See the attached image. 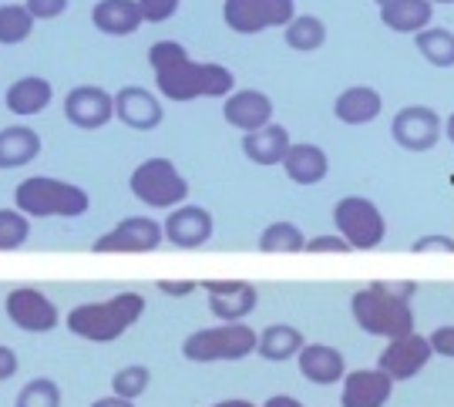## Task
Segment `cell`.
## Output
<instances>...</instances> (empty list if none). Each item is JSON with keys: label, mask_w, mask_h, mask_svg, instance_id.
I'll return each instance as SVG.
<instances>
[{"label": "cell", "mask_w": 454, "mask_h": 407, "mask_svg": "<svg viewBox=\"0 0 454 407\" xmlns=\"http://www.w3.org/2000/svg\"><path fill=\"white\" fill-rule=\"evenodd\" d=\"M148 65L155 74V88L165 101H202L223 98L236 91V74L215 61H195L179 41H155L148 48Z\"/></svg>", "instance_id": "1"}, {"label": "cell", "mask_w": 454, "mask_h": 407, "mask_svg": "<svg viewBox=\"0 0 454 407\" xmlns=\"http://www.w3.org/2000/svg\"><path fill=\"white\" fill-rule=\"evenodd\" d=\"M414 294V286H394V283H373L367 290H357L350 300V313L364 333L371 337H387L401 340L414 333V309L407 303V296Z\"/></svg>", "instance_id": "2"}, {"label": "cell", "mask_w": 454, "mask_h": 407, "mask_svg": "<svg viewBox=\"0 0 454 407\" xmlns=\"http://www.w3.org/2000/svg\"><path fill=\"white\" fill-rule=\"evenodd\" d=\"M142 313H145V296L125 290L108 300H91V303H78L74 309H67L65 326L78 340L114 343L142 320Z\"/></svg>", "instance_id": "3"}, {"label": "cell", "mask_w": 454, "mask_h": 407, "mask_svg": "<svg viewBox=\"0 0 454 407\" xmlns=\"http://www.w3.org/2000/svg\"><path fill=\"white\" fill-rule=\"evenodd\" d=\"M14 209H20L27 219H78L91 209V196L67 179L27 176L17 182Z\"/></svg>", "instance_id": "4"}, {"label": "cell", "mask_w": 454, "mask_h": 407, "mask_svg": "<svg viewBox=\"0 0 454 407\" xmlns=\"http://www.w3.org/2000/svg\"><path fill=\"white\" fill-rule=\"evenodd\" d=\"M260 333L249 324H215L192 330L182 340V357L192 364H223V360H246L256 354Z\"/></svg>", "instance_id": "5"}, {"label": "cell", "mask_w": 454, "mask_h": 407, "mask_svg": "<svg viewBox=\"0 0 454 407\" xmlns=\"http://www.w3.org/2000/svg\"><path fill=\"white\" fill-rule=\"evenodd\" d=\"M129 189L148 209L172 212L185 206V199H189V179L179 172V165L172 159H162V155L135 165L129 176Z\"/></svg>", "instance_id": "6"}, {"label": "cell", "mask_w": 454, "mask_h": 407, "mask_svg": "<svg viewBox=\"0 0 454 407\" xmlns=\"http://www.w3.org/2000/svg\"><path fill=\"white\" fill-rule=\"evenodd\" d=\"M333 226L350 243V249H377L387 236L380 209L364 196H343L333 206Z\"/></svg>", "instance_id": "7"}, {"label": "cell", "mask_w": 454, "mask_h": 407, "mask_svg": "<svg viewBox=\"0 0 454 407\" xmlns=\"http://www.w3.org/2000/svg\"><path fill=\"white\" fill-rule=\"evenodd\" d=\"M296 17L293 0H223V24L232 34H260L270 27H286Z\"/></svg>", "instance_id": "8"}, {"label": "cell", "mask_w": 454, "mask_h": 407, "mask_svg": "<svg viewBox=\"0 0 454 407\" xmlns=\"http://www.w3.org/2000/svg\"><path fill=\"white\" fill-rule=\"evenodd\" d=\"M165 243V229L162 223H155L152 215H129L121 223H114L108 232H101L95 243H91V253L105 256V253H155L159 246Z\"/></svg>", "instance_id": "9"}, {"label": "cell", "mask_w": 454, "mask_h": 407, "mask_svg": "<svg viewBox=\"0 0 454 407\" xmlns=\"http://www.w3.org/2000/svg\"><path fill=\"white\" fill-rule=\"evenodd\" d=\"M4 313L24 333H51L58 326V320H61L58 303L48 294H41L37 286H17V290H11V294L4 296Z\"/></svg>", "instance_id": "10"}, {"label": "cell", "mask_w": 454, "mask_h": 407, "mask_svg": "<svg viewBox=\"0 0 454 407\" xmlns=\"http://www.w3.org/2000/svg\"><path fill=\"white\" fill-rule=\"evenodd\" d=\"M202 290L209 296V313L219 324H246V317L260 303V290L246 279H206Z\"/></svg>", "instance_id": "11"}, {"label": "cell", "mask_w": 454, "mask_h": 407, "mask_svg": "<svg viewBox=\"0 0 454 407\" xmlns=\"http://www.w3.org/2000/svg\"><path fill=\"white\" fill-rule=\"evenodd\" d=\"M390 135L394 142L407 152H427V148L438 145L441 138V118L434 108L427 105H407L401 112L394 114L390 121Z\"/></svg>", "instance_id": "12"}, {"label": "cell", "mask_w": 454, "mask_h": 407, "mask_svg": "<svg viewBox=\"0 0 454 407\" xmlns=\"http://www.w3.org/2000/svg\"><path fill=\"white\" fill-rule=\"evenodd\" d=\"M65 118L82 131H98L114 121V95L98 84H78L65 95Z\"/></svg>", "instance_id": "13"}, {"label": "cell", "mask_w": 454, "mask_h": 407, "mask_svg": "<svg viewBox=\"0 0 454 407\" xmlns=\"http://www.w3.org/2000/svg\"><path fill=\"white\" fill-rule=\"evenodd\" d=\"M114 118L131 131H155L165 121V105L142 84H125L114 91Z\"/></svg>", "instance_id": "14"}, {"label": "cell", "mask_w": 454, "mask_h": 407, "mask_svg": "<svg viewBox=\"0 0 454 407\" xmlns=\"http://www.w3.org/2000/svg\"><path fill=\"white\" fill-rule=\"evenodd\" d=\"M165 243L176 246V249H202L215 232V219L206 206H195L185 202L179 209H172L165 215Z\"/></svg>", "instance_id": "15"}, {"label": "cell", "mask_w": 454, "mask_h": 407, "mask_svg": "<svg viewBox=\"0 0 454 407\" xmlns=\"http://www.w3.org/2000/svg\"><path fill=\"white\" fill-rule=\"evenodd\" d=\"M223 118L229 129L243 131H260L273 121V98L260 91V88H236L226 101H223Z\"/></svg>", "instance_id": "16"}, {"label": "cell", "mask_w": 454, "mask_h": 407, "mask_svg": "<svg viewBox=\"0 0 454 407\" xmlns=\"http://www.w3.org/2000/svg\"><path fill=\"white\" fill-rule=\"evenodd\" d=\"M431 340L427 337H418V333H411V337H401V340H390L384 347V354L377 357V367L390 377V380H407V377L421 374L424 367H427V360H431Z\"/></svg>", "instance_id": "17"}, {"label": "cell", "mask_w": 454, "mask_h": 407, "mask_svg": "<svg viewBox=\"0 0 454 407\" xmlns=\"http://www.w3.org/2000/svg\"><path fill=\"white\" fill-rule=\"evenodd\" d=\"M394 394V380H390L380 367H364V371H350L343 377L340 404L343 407H384Z\"/></svg>", "instance_id": "18"}, {"label": "cell", "mask_w": 454, "mask_h": 407, "mask_svg": "<svg viewBox=\"0 0 454 407\" xmlns=\"http://www.w3.org/2000/svg\"><path fill=\"white\" fill-rule=\"evenodd\" d=\"M296 367H300V374L307 377L309 384H320V387L340 384L343 377H347V360L330 343H307L300 350V357H296Z\"/></svg>", "instance_id": "19"}, {"label": "cell", "mask_w": 454, "mask_h": 407, "mask_svg": "<svg viewBox=\"0 0 454 407\" xmlns=\"http://www.w3.org/2000/svg\"><path fill=\"white\" fill-rule=\"evenodd\" d=\"M145 24L138 0H98L91 7V27L108 37H129Z\"/></svg>", "instance_id": "20"}, {"label": "cell", "mask_w": 454, "mask_h": 407, "mask_svg": "<svg viewBox=\"0 0 454 407\" xmlns=\"http://www.w3.org/2000/svg\"><path fill=\"white\" fill-rule=\"evenodd\" d=\"M51 101H54V84L48 78H41V74H24L4 91V105L17 118H31V114L48 112Z\"/></svg>", "instance_id": "21"}, {"label": "cell", "mask_w": 454, "mask_h": 407, "mask_svg": "<svg viewBox=\"0 0 454 407\" xmlns=\"http://www.w3.org/2000/svg\"><path fill=\"white\" fill-rule=\"evenodd\" d=\"M290 148H293L290 131L283 129V125H276V121H270V125L260 131L243 135V155L253 165H262V168L283 165V159H286Z\"/></svg>", "instance_id": "22"}, {"label": "cell", "mask_w": 454, "mask_h": 407, "mask_svg": "<svg viewBox=\"0 0 454 407\" xmlns=\"http://www.w3.org/2000/svg\"><path fill=\"white\" fill-rule=\"evenodd\" d=\"M283 172L296 185H317V182L326 179L330 159H326L324 148L313 145V142H293V148L286 152V159H283Z\"/></svg>", "instance_id": "23"}, {"label": "cell", "mask_w": 454, "mask_h": 407, "mask_svg": "<svg viewBox=\"0 0 454 407\" xmlns=\"http://www.w3.org/2000/svg\"><path fill=\"white\" fill-rule=\"evenodd\" d=\"M41 135L31 125H7L0 129V172H11V168H24L41 155Z\"/></svg>", "instance_id": "24"}, {"label": "cell", "mask_w": 454, "mask_h": 407, "mask_svg": "<svg viewBox=\"0 0 454 407\" xmlns=\"http://www.w3.org/2000/svg\"><path fill=\"white\" fill-rule=\"evenodd\" d=\"M380 108H384V98L377 95V88H367V84H354L333 101V114L343 125H367L380 114Z\"/></svg>", "instance_id": "25"}, {"label": "cell", "mask_w": 454, "mask_h": 407, "mask_svg": "<svg viewBox=\"0 0 454 407\" xmlns=\"http://www.w3.org/2000/svg\"><path fill=\"white\" fill-rule=\"evenodd\" d=\"M431 17H434V4H427V0H387V4H380V20L397 34L427 31Z\"/></svg>", "instance_id": "26"}, {"label": "cell", "mask_w": 454, "mask_h": 407, "mask_svg": "<svg viewBox=\"0 0 454 407\" xmlns=\"http://www.w3.org/2000/svg\"><path fill=\"white\" fill-rule=\"evenodd\" d=\"M307 347L303 340V330H296L290 324H273L260 330V343H256V354L262 360H273V364H283L290 357H300V350Z\"/></svg>", "instance_id": "27"}, {"label": "cell", "mask_w": 454, "mask_h": 407, "mask_svg": "<svg viewBox=\"0 0 454 407\" xmlns=\"http://www.w3.org/2000/svg\"><path fill=\"white\" fill-rule=\"evenodd\" d=\"M283 41H286V48L300 51V54H313L326 44V24L313 14H296L283 27Z\"/></svg>", "instance_id": "28"}, {"label": "cell", "mask_w": 454, "mask_h": 407, "mask_svg": "<svg viewBox=\"0 0 454 407\" xmlns=\"http://www.w3.org/2000/svg\"><path fill=\"white\" fill-rule=\"evenodd\" d=\"M256 249L260 253H307V236L296 223L279 219V223H270L262 229L260 239H256Z\"/></svg>", "instance_id": "29"}, {"label": "cell", "mask_w": 454, "mask_h": 407, "mask_svg": "<svg viewBox=\"0 0 454 407\" xmlns=\"http://www.w3.org/2000/svg\"><path fill=\"white\" fill-rule=\"evenodd\" d=\"M414 44L427 65L454 67V34L448 27H427V31L414 34Z\"/></svg>", "instance_id": "30"}, {"label": "cell", "mask_w": 454, "mask_h": 407, "mask_svg": "<svg viewBox=\"0 0 454 407\" xmlns=\"http://www.w3.org/2000/svg\"><path fill=\"white\" fill-rule=\"evenodd\" d=\"M34 24L37 20H34L24 4H0V44L4 48L24 44L34 34Z\"/></svg>", "instance_id": "31"}, {"label": "cell", "mask_w": 454, "mask_h": 407, "mask_svg": "<svg viewBox=\"0 0 454 407\" xmlns=\"http://www.w3.org/2000/svg\"><path fill=\"white\" fill-rule=\"evenodd\" d=\"M65 394L54 377H34L14 397V407H61Z\"/></svg>", "instance_id": "32"}, {"label": "cell", "mask_w": 454, "mask_h": 407, "mask_svg": "<svg viewBox=\"0 0 454 407\" xmlns=\"http://www.w3.org/2000/svg\"><path fill=\"white\" fill-rule=\"evenodd\" d=\"M152 384V371L148 364H125L112 374V394L125 397V401H138Z\"/></svg>", "instance_id": "33"}, {"label": "cell", "mask_w": 454, "mask_h": 407, "mask_svg": "<svg viewBox=\"0 0 454 407\" xmlns=\"http://www.w3.org/2000/svg\"><path fill=\"white\" fill-rule=\"evenodd\" d=\"M31 239V219L20 209H0V253H14Z\"/></svg>", "instance_id": "34"}, {"label": "cell", "mask_w": 454, "mask_h": 407, "mask_svg": "<svg viewBox=\"0 0 454 407\" xmlns=\"http://www.w3.org/2000/svg\"><path fill=\"white\" fill-rule=\"evenodd\" d=\"M138 7H142L145 24H165L179 14L182 0H138Z\"/></svg>", "instance_id": "35"}, {"label": "cell", "mask_w": 454, "mask_h": 407, "mask_svg": "<svg viewBox=\"0 0 454 407\" xmlns=\"http://www.w3.org/2000/svg\"><path fill=\"white\" fill-rule=\"evenodd\" d=\"M71 0H24V7L31 11L34 20H58L67 11Z\"/></svg>", "instance_id": "36"}, {"label": "cell", "mask_w": 454, "mask_h": 407, "mask_svg": "<svg viewBox=\"0 0 454 407\" xmlns=\"http://www.w3.org/2000/svg\"><path fill=\"white\" fill-rule=\"evenodd\" d=\"M155 286H159L162 296H176V300H185V296H192L195 290H202V283H195V279H159Z\"/></svg>", "instance_id": "37"}, {"label": "cell", "mask_w": 454, "mask_h": 407, "mask_svg": "<svg viewBox=\"0 0 454 407\" xmlns=\"http://www.w3.org/2000/svg\"><path fill=\"white\" fill-rule=\"evenodd\" d=\"M307 253H350V243L340 232L337 236H313V239H307Z\"/></svg>", "instance_id": "38"}, {"label": "cell", "mask_w": 454, "mask_h": 407, "mask_svg": "<svg viewBox=\"0 0 454 407\" xmlns=\"http://www.w3.org/2000/svg\"><path fill=\"white\" fill-rule=\"evenodd\" d=\"M414 253H454V239L451 236H421L411 246Z\"/></svg>", "instance_id": "39"}, {"label": "cell", "mask_w": 454, "mask_h": 407, "mask_svg": "<svg viewBox=\"0 0 454 407\" xmlns=\"http://www.w3.org/2000/svg\"><path fill=\"white\" fill-rule=\"evenodd\" d=\"M431 350L441 354V357H454V326H438L431 337Z\"/></svg>", "instance_id": "40"}, {"label": "cell", "mask_w": 454, "mask_h": 407, "mask_svg": "<svg viewBox=\"0 0 454 407\" xmlns=\"http://www.w3.org/2000/svg\"><path fill=\"white\" fill-rule=\"evenodd\" d=\"M17 367H20L17 350L14 347H7V343H0V384H4V380H11V377L17 374Z\"/></svg>", "instance_id": "41"}, {"label": "cell", "mask_w": 454, "mask_h": 407, "mask_svg": "<svg viewBox=\"0 0 454 407\" xmlns=\"http://www.w3.org/2000/svg\"><path fill=\"white\" fill-rule=\"evenodd\" d=\"M260 407H307L300 397H293V394H273V397H266Z\"/></svg>", "instance_id": "42"}, {"label": "cell", "mask_w": 454, "mask_h": 407, "mask_svg": "<svg viewBox=\"0 0 454 407\" xmlns=\"http://www.w3.org/2000/svg\"><path fill=\"white\" fill-rule=\"evenodd\" d=\"M91 407H135V401H125V397H114V394H108V397H98V401H91Z\"/></svg>", "instance_id": "43"}, {"label": "cell", "mask_w": 454, "mask_h": 407, "mask_svg": "<svg viewBox=\"0 0 454 407\" xmlns=\"http://www.w3.org/2000/svg\"><path fill=\"white\" fill-rule=\"evenodd\" d=\"M209 407H260V404H253V401H246V397H226V401H215V404Z\"/></svg>", "instance_id": "44"}, {"label": "cell", "mask_w": 454, "mask_h": 407, "mask_svg": "<svg viewBox=\"0 0 454 407\" xmlns=\"http://www.w3.org/2000/svg\"><path fill=\"white\" fill-rule=\"evenodd\" d=\"M444 131H448V138H451V142H454V114H451V118H448V125H444Z\"/></svg>", "instance_id": "45"}, {"label": "cell", "mask_w": 454, "mask_h": 407, "mask_svg": "<svg viewBox=\"0 0 454 407\" xmlns=\"http://www.w3.org/2000/svg\"><path fill=\"white\" fill-rule=\"evenodd\" d=\"M427 4H454V0H427Z\"/></svg>", "instance_id": "46"}, {"label": "cell", "mask_w": 454, "mask_h": 407, "mask_svg": "<svg viewBox=\"0 0 454 407\" xmlns=\"http://www.w3.org/2000/svg\"><path fill=\"white\" fill-rule=\"evenodd\" d=\"M380 4H387V0H377V7H380Z\"/></svg>", "instance_id": "47"}]
</instances>
